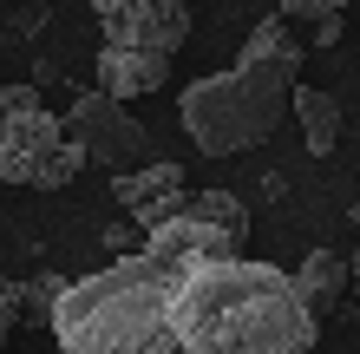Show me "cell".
<instances>
[{"mask_svg":"<svg viewBox=\"0 0 360 354\" xmlns=\"http://www.w3.org/2000/svg\"><path fill=\"white\" fill-rule=\"evenodd\" d=\"M53 335L59 354H314L321 315L275 263L131 249L66 282Z\"/></svg>","mask_w":360,"mask_h":354,"instance_id":"obj_1","label":"cell"},{"mask_svg":"<svg viewBox=\"0 0 360 354\" xmlns=\"http://www.w3.org/2000/svg\"><path fill=\"white\" fill-rule=\"evenodd\" d=\"M302 59L308 46L295 39V20L269 13L256 20L249 46L236 66L210 72V79H190L177 92V125L190 132L203 158H243L256 144L275 138V125L288 118V99L302 86Z\"/></svg>","mask_w":360,"mask_h":354,"instance_id":"obj_2","label":"cell"},{"mask_svg":"<svg viewBox=\"0 0 360 354\" xmlns=\"http://www.w3.org/2000/svg\"><path fill=\"white\" fill-rule=\"evenodd\" d=\"M86 151L66 138V118L39 106L33 86H0V184L59 191L86 171Z\"/></svg>","mask_w":360,"mask_h":354,"instance_id":"obj_3","label":"cell"},{"mask_svg":"<svg viewBox=\"0 0 360 354\" xmlns=\"http://www.w3.org/2000/svg\"><path fill=\"white\" fill-rule=\"evenodd\" d=\"M66 138L79 144V151H86L92 164H105V171H138V164H151L158 158V138H151V125L144 118H131L124 112V99H112V92H79L66 112Z\"/></svg>","mask_w":360,"mask_h":354,"instance_id":"obj_4","label":"cell"},{"mask_svg":"<svg viewBox=\"0 0 360 354\" xmlns=\"http://www.w3.org/2000/svg\"><path fill=\"white\" fill-rule=\"evenodd\" d=\"M105 46H144V53H177L190 39V0H92Z\"/></svg>","mask_w":360,"mask_h":354,"instance_id":"obj_5","label":"cell"},{"mask_svg":"<svg viewBox=\"0 0 360 354\" xmlns=\"http://www.w3.org/2000/svg\"><path fill=\"white\" fill-rule=\"evenodd\" d=\"M112 197H118V210L131 217L144 236L164 230L171 217H184V210H190L184 164H171V158H151V164H138V171H118V177H112Z\"/></svg>","mask_w":360,"mask_h":354,"instance_id":"obj_6","label":"cell"},{"mask_svg":"<svg viewBox=\"0 0 360 354\" xmlns=\"http://www.w3.org/2000/svg\"><path fill=\"white\" fill-rule=\"evenodd\" d=\"M164 86H171V53L98 46V92H112V99H151Z\"/></svg>","mask_w":360,"mask_h":354,"instance_id":"obj_7","label":"cell"},{"mask_svg":"<svg viewBox=\"0 0 360 354\" xmlns=\"http://www.w3.org/2000/svg\"><path fill=\"white\" fill-rule=\"evenodd\" d=\"M144 249H158V256H197V263H223V256H243V236H229L217 230V223H203V217H171L164 230L144 236Z\"/></svg>","mask_w":360,"mask_h":354,"instance_id":"obj_8","label":"cell"},{"mask_svg":"<svg viewBox=\"0 0 360 354\" xmlns=\"http://www.w3.org/2000/svg\"><path fill=\"white\" fill-rule=\"evenodd\" d=\"M347 282H354V256L314 249V256L295 263V296L308 302V315H334V302L347 296Z\"/></svg>","mask_w":360,"mask_h":354,"instance_id":"obj_9","label":"cell"},{"mask_svg":"<svg viewBox=\"0 0 360 354\" xmlns=\"http://www.w3.org/2000/svg\"><path fill=\"white\" fill-rule=\"evenodd\" d=\"M288 112H295V125H302V138H308V158H328L334 144H341V99H334V92L295 86Z\"/></svg>","mask_w":360,"mask_h":354,"instance_id":"obj_10","label":"cell"},{"mask_svg":"<svg viewBox=\"0 0 360 354\" xmlns=\"http://www.w3.org/2000/svg\"><path fill=\"white\" fill-rule=\"evenodd\" d=\"M190 217H203V223H217V230L249 243V210H243L236 191H190Z\"/></svg>","mask_w":360,"mask_h":354,"instance_id":"obj_11","label":"cell"},{"mask_svg":"<svg viewBox=\"0 0 360 354\" xmlns=\"http://www.w3.org/2000/svg\"><path fill=\"white\" fill-rule=\"evenodd\" d=\"M354 0H275V13L295 20V27H321V20H341Z\"/></svg>","mask_w":360,"mask_h":354,"instance_id":"obj_12","label":"cell"},{"mask_svg":"<svg viewBox=\"0 0 360 354\" xmlns=\"http://www.w3.org/2000/svg\"><path fill=\"white\" fill-rule=\"evenodd\" d=\"M20 289H27V322H53L59 296H66V282H59V276H33V282H20Z\"/></svg>","mask_w":360,"mask_h":354,"instance_id":"obj_13","label":"cell"},{"mask_svg":"<svg viewBox=\"0 0 360 354\" xmlns=\"http://www.w3.org/2000/svg\"><path fill=\"white\" fill-rule=\"evenodd\" d=\"M20 322H27V289H20L7 269H0V348L13 341V328H20Z\"/></svg>","mask_w":360,"mask_h":354,"instance_id":"obj_14","label":"cell"},{"mask_svg":"<svg viewBox=\"0 0 360 354\" xmlns=\"http://www.w3.org/2000/svg\"><path fill=\"white\" fill-rule=\"evenodd\" d=\"M105 249H112V256H131V249H144V230L138 223H112V230H105Z\"/></svg>","mask_w":360,"mask_h":354,"instance_id":"obj_15","label":"cell"},{"mask_svg":"<svg viewBox=\"0 0 360 354\" xmlns=\"http://www.w3.org/2000/svg\"><path fill=\"white\" fill-rule=\"evenodd\" d=\"M347 20V13H341ZM341 20H321V27H314V46H334V39H341Z\"/></svg>","mask_w":360,"mask_h":354,"instance_id":"obj_16","label":"cell"},{"mask_svg":"<svg viewBox=\"0 0 360 354\" xmlns=\"http://www.w3.org/2000/svg\"><path fill=\"white\" fill-rule=\"evenodd\" d=\"M354 230H360V210H354ZM354 289H360V249H354Z\"/></svg>","mask_w":360,"mask_h":354,"instance_id":"obj_17","label":"cell"}]
</instances>
